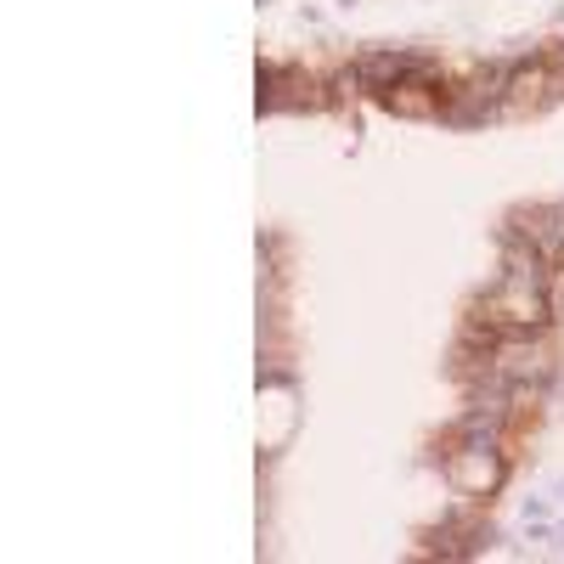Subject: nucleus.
<instances>
[{"label": "nucleus", "mask_w": 564, "mask_h": 564, "mask_svg": "<svg viewBox=\"0 0 564 564\" xmlns=\"http://www.w3.org/2000/svg\"><path fill=\"white\" fill-rule=\"evenodd\" d=\"M520 231L547 254V260H558L564 254V204H542V209H531L525 220H520Z\"/></svg>", "instance_id": "f257e3e1"}]
</instances>
